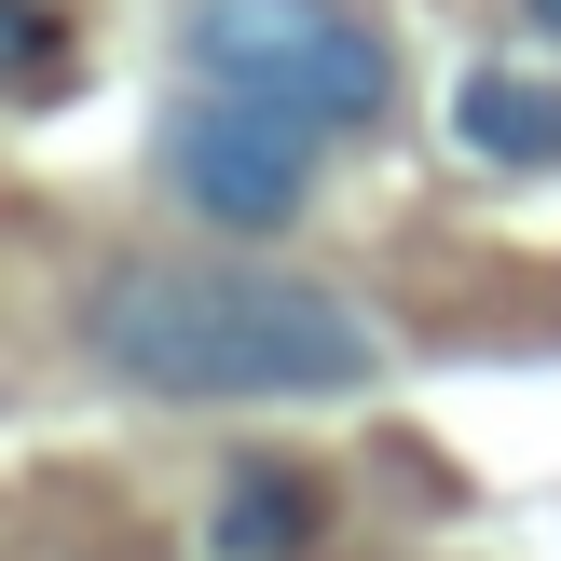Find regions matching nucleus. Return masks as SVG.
I'll list each match as a JSON object with an SVG mask.
<instances>
[{
  "instance_id": "423d86ee",
  "label": "nucleus",
  "mask_w": 561,
  "mask_h": 561,
  "mask_svg": "<svg viewBox=\"0 0 561 561\" xmlns=\"http://www.w3.org/2000/svg\"><path fill=\"white\" fill-rule=\"evenodd\" d=\"M0 42H14V96H27V110H55V96H69V42H55V14H42V0H0Z\"/></svg>"
},
{
  "instance_id": "39448f33",
  "label": "nucleus",
  "mask_w": 561,
  "mask_h": 561,
  "mask_svg": "<svg viewBox=\"0 0 561 561\" xmlns=\"http://www.w3.org/2000/svg\"><path fill=\"white\" fill-rule=\"evenodd\" d=\"M453 137H466L480 164L548 179V164H561V82H548V69H466V82H453Z\"/></svg>"
},
{
  "instance_id": "f257e3e1",
  "label": "nucleus",
  "mask_w": 561,
  "mask_h": 561,
  "mask_svg": "<svg viewBox=\"0 0 561 561\" xmlns=\"http://www.w3.org/2000/svg\"><path fill=\"white\" fill-rule=\"evenodd\" d=\"M82 356L124 398H370L383 383V329L356 301L301 288V274H247V261H110L82 288Z\"/></svg>"
},
{
  "instance_id": "f03ea898",
  "label": "nucleus",
  "mask_w": 561,
  "mask_h": 561,
  "mask_svg": "<svg viewBox=\"0 0 561 561\" xmlns=\"http://www.w3.org/2000/svg\"><path fill=\"white\" fill-rule=\"evenodd\" d=\"M179 69L233 82V96L288 110L316 137H370L398 110V55L343 14V0H192L179 14Z\"/></svg>"
},
{
  "instance_id": "20e7f679",
  "label": "nucleus",
  "mask_w": 561,
  "mask_h": 561,
  "mask_svg": "<svg viewBox=\"0 0 561 561\" xmlns=\"http://www.w3.org/2000/svg\"><path fill=\"white\" fill-rule=\"evenodd\" d=\"M316 535H329V480L301 453H233L219 466V507H206L219 561H301Z\"/></svg>"
},
{
  "instance_id": "7ed1b4c3",
  "label": "nucleus",
  "mask_w": 561,
  "mask_h": 561,
  "mask_svg": "<svg viewBox=\"0 0 561 561\" xmlns=\"http://www.w3.org/2000/svg\"><path fill=\"white\" fill-rule=\"evenodd\" d=\"M316 151H329L316 124L233 96V82H192V96L164 110V137H151V179H164V206L206 219V233H288L301 192H316Z\"/></svg>"
},
{
  "instance_id": "0eeeda50",
  "label": "nucleus",
  "mask_w": 561,
  "mask_h": 561,
  "mask_svg": "<svg viewBox=\"0 0 561 561\" xmlns=\"http://www.w3.org/2000/svg\"><path fill=\"white\" fill-rule=\"evenodd\" d=\"M520 27H535V42H548V55H561V0H520Z\"/></svg>"
}]
</instances>
